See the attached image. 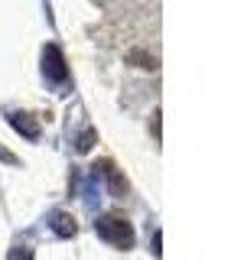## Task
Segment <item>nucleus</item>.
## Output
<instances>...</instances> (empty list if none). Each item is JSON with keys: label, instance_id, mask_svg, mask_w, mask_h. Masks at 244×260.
<instances>
[{"label": "nucleus", "instance_id": "1", "mask_svg": "<svg viewBox=\"0 0 244 260\" xmlns=\"http://www.w3.org/2000/svg\"><path fill=\"white\" fill-rule=\"evenodd\" d=\"M98 234H101L104 241H111L114 247H120V250L134 247V228H130L124 218H117V215L98 218Z\"/></svg>", "mask_w": 244, "mask_h": 260}, {"label": "nucleus", "instance_id": "2", "mask_svg": "<svg viewBox=\"0 0 244 260\" xmlns=\"http://www.w3.org/2000/svg\"><path fill=\"white\" fill-rule=\"evenodd\" d=\"M43 69H46L49 85H65V78H69V72H65V62H62V55H59V49H55V46H49V49H46Z\"/></svg>", "mask_w": 244, "mask_h": 260}, {"label": "nucleus", "instance_id": "3", "mask_svg": "<svg viewBox=\"0 0 244 260\" xmlns=\"http://www.w3.org/2000/svg\"><path fill=\"white\" fill-rule=\"evenodd\" d=\"M98 173L108 179V185H114V192H127V182H124V176L117 173V166H114V162L101 159V162H98Z\"/></svg>", "mask_w": 244, "mask_h": 260}, {"label": "nucleus", "instance_id": "4", "mask_svg": "<svg viewBox=\"0 0 244 260\" xmlns=\"http://www.w3.org/2000/svg\"><path fill=\"white\" fill-rule=\"evenodd\" d=\"M13 124L20 127V134L29 137V140H36V137H39V124H36V120H29L26 114H13Z\"/></svg>", "mask_w": 244, "mask_h": 260}, {"label": "nucleus", "instance_id": "5", "mask_svg": "<svg viewBox=\"0 0 244 260\" xmlns=\"http://www.w3.org/2000/svg\"><path fill=\"white\" fill-rule=\"evenodd\" d=\"M52 228H55V231H62V238H72V234L78 231V228H75V221H72V218L65 215V211H59V215L52 218Z\"/></svg>", "mask_w": 244, "mask_h": 260}, {"label": "nucleus", "instance_id": "6", "mask_svg": "<svg viewBox=\"0 0 244 260\" xmlns=\"http://www.w3.org/2000/svg\"><path fill=\"white\" fill-rule=\"evenodd\" d=\"M13 260H29V254H26V250H16V254H13Z\"/></svg>", "mask_w": 244, "mask_h": 260}]
</instances>
